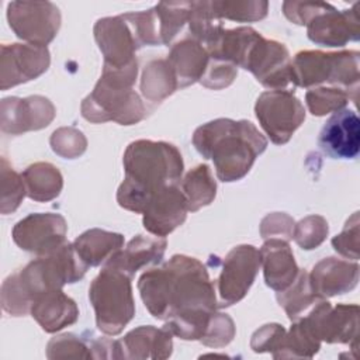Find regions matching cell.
I'll return each mask as SVG.
<instances>
[{
  "label": "cell",
  "instance_id": "13",
  "mask_svg": "<svg viewBox=\"0 0 360 360\" xmlns=\"http://www.w3.org/2000/svg\"><path fill=\"white\" fill-rule=\"evenodd\" d=\"M242 68L270 90H283L291 83V58L287 46L263 35L252 44Z\"/></svg>",
  "mask_w": 360,
  "mask_h": 360
},
{
  "label": "cell",
  "instance_id": "11",
  "mask_svg": "<svg viewBox=\"0 0 360 360\" xmlns=\"http://www.w3.org/2000/svg\"><path fill=\"white\" fill-rule=\"evenodd\" d=\"M260 269V253L253 245L232 248L222 262L217 280L218 308L239 302L250 290Z\"/></svg>",
  "mask_w": 360,
  "mask_h": 360
},
{
  "label": "cell",
  "instance_id": "9",
  "mask_svg": "<svg viewBox=\"0 0 360 360\" xmlns=\"http://www.w3.org/2000/svg\"><path fill=\"white\" fill-rule=\"evenodd\" d=\"M7 20L13 32L32 45L46 46L60 27V11L51 1H11Z\"/></svg>",
  "mask_w": 360,
  "mask_h": 360
},
{
  "label": "cell",
  "instance_id": "45",
  "mask_svg": "<svg viewBox=\"0 0 360 360\" xmlns=\"http://www.w3.org/2000/svg\"><path fill=\"white\" fill-rule=\"evenodd\" d=\"M325 4V1H284L283 13L291 22L297 25H307Z\"/></svg>",
  "mask_w": 360,
  "mask_h": 360
},
{
  "label": "cell",
  "instance_id": "35",
  "mask_svg": "<svg viewBox=\"0 0 360 360\" xmlns=\"http://www.w3.org/2000/svg\"><path fill=\"white\" fill-rule=\"evenodd\" d=\"M222 28L221 20L212 14L210 1H191L188 15V30L191 38L205 46Z\"/></svg>",
  "mask_w": 360,
  "mask_h": 360
},
{
  "label": "cell",
  "instance_id": "33",
  "mask_svg": "<svg viewBox=\"0 0 360 360\" xmlns=\"http://www.w3.org/2000/svg\"><path fill=\"white\" fill-rule=\"evenodd\" d=\"M191 1H162L153 7L162 45H169L188 22Z\"/></svg>",
  "mask_w": 360,
  "mask_h": 360
},
{
  "label": "cell",
  "instance_id": "29",
  "mask_svg": "<svg viewBox=\"0 0 360 360\" xmlns=\"http://www.w3.org/2000/svg\"><path fill=\"white\" fill-rule=\"evenodd\" d=\"M177 89V79L167 59H153L143 68L141 93L148 101L160 103Z\"/></svg>",
  "mask_w": 360,
  "mask_h": 360
},
{
  "label": "cell",
  "instance_id": "32",
  "mask_svg": "<svg viewBox=\"0 0 360 360\" xmlns=\"http://www.w3.org/2000/svg\"><path fill=\"white\" fill-rule=\"evenodd\" d=\"M210 7L218 20L225 18L236 22L263 20L269 11V3L264 0H212Z\"/></svg>",
  "mask_w": 360,
  "mask_h": 360
},
{
  "label": "cell",
  "instance_id": "26",
  "mask_svg": "<svg viewBox=\"0 0 360 360\" xmlns=\"http://www.w3.org/2000/svg\"><path fill=\"white\" fill-rule=\"evenodd\" d=\"M122 246L124 236L121 233L100 228H91L83 232L73 242L76 253L89 267L104 264Z\"/></svg>",
  "mask_w": 360,
  "mask_h": 360
},
{
  "label": "cell",
  "instance_id": "22",
  "mask_svg": "<svg viewBox=\"0 0 360 360\" xmlns=\"http://www.w3.org/2000/svg\"><path fill=\"white\" fill-rule=\"evenodd\" d=\"M172 336L165 326L135 328L118 340L120 359H167L173 352Z\"/></svg>",
  "mask_w": 360,
  "mask_h": 360
},
{
  "label": "cell",
  "instance_id": "15",
  "mask_svg": "<svg viewBox=\"0 0 360 360\" xmlns=\"http://www.w3.org/2000/svg\"><path fill=\"white\" fill-rule=\"evenodd\" d=\"M94 38L104 56V68L120 69L138 62L135 52L142 46L124 14L97 20Z\"/></svg>",
  "mask_w": 360,
  "mask_h": 360
},
{
  "label": "cell",
  "instance_id": "20",
  "mask_svg": "<svg viewBox=\"0 0 360 360\" xmlns=\"http://www.w3.org/2000/svg\"><path fill=\"white\" fill-rule=\"evenodd\" d=\"M314 292L329 298L352 291L359 283V264L338 257H325L308 273Z\"/></svg>",
  "mask_w": 360,
  "mask_h": 360
},
{
  "label": "cell",
  "instance_id": "43",
  "mask_svg": "<svg viewBox=\"0 0 360 360\" xmlns=\"http://www.w3.org/2000/svg\"><path fill=\"white\" fill-rule=\"evenodd\" d=\"M285 332L278 323H266L252 335L250 347L255 353L274 354L280 349Z\"/></svg>",
  "mask_w": 360,
  "mask_h": 360
},
{
  "label": "cell",
  "instance_id": "19",
  "mask_svg": "<svg viewBox=\"0 0 360 360\" xmlns=\"http://www.w3.org/2000/svg\"><path fill=\"white\" fill-rule=\"evenodd\" d=\"M318 145L333 159H354L360 152V120L353 110L333 112L322 127Z\"/></svg>",
  "mask_w": 360,
  "mask_h": 360
},
{
  "label": "cell",
  "instance_id": "42",
  "mask_svg": "<svg viewBox=\"0 0 360 360\" xmlns=\"http://www.w3.org/2000/svg\"><path fill=\"white\" fill-rule=\"evenodd\" d=\"M332 246L339 255L357 262L359 259V212H354L346 221L343 231L332 239Z\"/></svg>",
  "mask_w": 360,
  "mask_h": 360
},
{
  "label": "cell",
  "instance_id": "12",
  "mask_svg": "<svg viewBox=\"0 0 360 360\" xmlns=\"http://www.w3.org/2000/svg\"><path fill=\"white\" fill-rule=\"evenodd\" d=\"M68 224L60 214L37 212L20 219L11 232L14 243L30 253L44 256L66 243Z\"/></svg>",
  "mask_w": 360,
  "mask_h": 360
},
{
  "label": "cell",
  "instance_id": "21",
  "mask_svg": "<svg viewBox=\"0 0 360 360\" xmlns=\"http://www.w3.org/2000/svg\"><path fill=\"white\" fill-rule=\"evenodd\" d=\"M167 242L162 236L136 235L128 245L115 252L103 266L124 271L129 277L145 267L159 264L165 256Z\"/></svg>",
  "mask_w": 360,
  "mask_h": 360
},
{
  "label": "cell",
  "instance_id": "23",
  "mask_svg": "<svg viewBox=\"0 0 360 360\" xmlns=\"http://www.w3.org/2000/svg\"><path fill=\"white\" fill-rule=\"evenodd\" d=\"M259 253L267 287L278 292L291 285L297 278L300 269L288 242L276 238L266 239Z\"/></svg>",
  "mask_w": 360,
  "mask_h": 360
},
{
  "label": "cell",
  "instance_id": "7",
  "mask_svg": "<svg viewBox=\"0 0 360 360\" xmlns=\"http://www.w3.org/2000/svg\"><path fill=\"white\" fill-rule=\"evenodd\" d=\"M132 277L121 270L103 266L91 281L89 300L96 314V325L105 335H118L135 315Z\"/></svg>",
  "mask_w": 360,
  "mask_h": 360
},
{
  "label": "cell",
  "instance_id": "18",
  "mask_svg": "<svg viewBox=\"0 0 360 360\" xmlns=\"http://www.w3.org/2000/svg\"><path fill=\"white\" fill-rule=\"evenodd\" d=\"M187 201L179 184L166 186L152 193L142 210L145 229L155 236H167L187 217Z\"/></svg>",
  "mask_w": 360,
  "mask_h": 360
},
{
  "label": "cell",
  "instance_id": "31",
  "mask_svg": "<svg viewBox=\"0 0 360 360\" xmlns=\"http://www.w3.org/2000/svg\"><path fill=\"white\" fill-rule=\"evenodd\" d=\"M321 349V342L311 333L302 319L292 321L288 332H285L280 349L273 354L274 359H300L314 357Z\"/></svg>",
  "mask_w": 360,
  "mask_h": 360
},
{
  "label": "cell",
  "instance_id": "30",
  "mask_svg": "<svg viewBox=\"0 0 360 360\" xmlns=\"http://www.w3.org/2000/svg\"><path fill=\"white\" fill-rule=\"evenodd\" d=\"M321 300L325 298H321L314 292L305 270H300L291 285L277 292V301L291 322L302 318Z\"/></svg>",
  "mask_w": 360,
  "mask_h": 360
},
{
  "label": "cell",
  "instance_id": "41",
  "mask_svg": "<svg viewBox=\"0 0 360 360\" xmlns=\"http://www.w3.org/2000/svg\"><path fill=\"white\" fill-rule=\"evenodd\" d=\"M238 75V68L229 62L211 59L208 60L207 69L200 79V83L208 89L221 90L232 84Z\"/></svg>",
  "mask_w": 360,
  "mask_h": 360
},
{
  "label": "cell",
  "instance_id": "27",
  "mask_svg": "<svg viewBox=\"0 0 360 360\" xmlns=\"http://www.w3.org/2000/svg\"><path fill=\"white\" fill-rule=\"evenodd\" d=\"M27 195L39 202L56 198L63 188V177L56 166L49 162H37L21 173Z\"/></svg>",
  "mask_w": 360,
  "mask_h": 360
},
{
  "label": "cell",
  "instance_id": "3",
  "mask_svg": "<svg viewBox=\"0 0 360 360\" xmlns=\"http://www.w3.org/2000/svg\"><path fill=\"white\" fill-rule=\"evenodd\" d=\"M197 152L211 159L221 181H238L252 169L256 158L267 148L264 135L246 120L217 118L193 134Z\"/></svg>",
  "mask_w": 360,
  "mask_h": 360
},
{
  "label": "cell",
  "instance_id": "36",
  "mask_svg": "<svg viewBox=\"0 0 360 360\" xmlns=\"http://www.w3.org/2000/svg\"><path fill=\"white\" fill-rule=\"evenodd\" d=\"M0 179H1V198H0V212L7 215L14 212L24 197L27 195L25 184L22 176L18 174L13 166L7 162V159L1 158L0 165Z\"/></svg>",
  "mask_w": 360,
  "mask_h": 360
},
{
  "label": "cell",
  "instance_id": "8",
  "mask_svg": "<svg viewBox=\"0 0 360 360\" xmlns=\"http://www.w3.org/2000/svg\"><path fill=\"white\" fill-rule=\"evenodd\" d=\"M256 118L276 145L287 143L305 120V108L291 90L263 91L255 104Z\"/></svg>",
  "mask_w": 360,
  "mask_h": 360
},
{
  "label": "cell",
  "instance_id": "37",
  "mask_svg": "<svg viewBox=\"0 0 360 360\" xmlns=\"http://www.w3.org/2000/svg\"><path fill=\"white\" fill-rule=\"evenodd\" d=\"M48 359H94L89 338L62 333L52 338L46 346Z\"/></svg>",
  "mask_w": 360,
  "mask_h": 360
},
{
  "label": "cell",
  "instance_id": "10",
  "mask_svg": "<svg viewBox=\"0 0 360 360\" xmlns=\"http://www.w3.org/2000/svg\"><path fill=\"white\" fill-rule=\"evenodd\" d=\"M311 333L326 343H357L359 305L338 304L332 307L328 300L318 301L302 318Z\"/></svg>",
  "mask_w": 360,
  "mask_h": 360
},
{
  "label": "cell",
  "instance_id": "24",
  "mask_svg": "<svg viewBox=\"0 0 360 360\" xmlns=\"http://www.w3.org/2000/svg\"><path fill=\"white\" fill-rule=\"evenodd\" d=\"M30 314L45 332L55 333L77 321L79 308L62 290H51L34 300Z\"/></svg>",
  "mask_w": 360,
  "mask_h": 360
},
{
  "label": "cell",
  "instance_id": "1",
  "mask_svg": "<svg viewBox=\"0 0 360 360\" xmlns=\"http://www.w3.org/2000/svg\"><path fill=\"white\" fill-rule=\"evenodd\" d=\"M141 298L165 328L183 340H200L218 308L215 285L195 257L174 255L138 280Z\"/></svg>",
  "mask_w": 360,
  "mask_h": 360
},
{
  "label": "cell",
  "instance_id": "44",
  "mask_svg": "<svg viewBox=\"0 0 360 360\" xmlns=\"http://www.w3.org/2000/svg\"><path fill=\"white\" fill-rule=\"evenodd\" d=\"M295 222L285 212H271L266 215L260 222V235L266 239H284L291 240Z\"/></svg>",
  "mask_w": 360,
  "mask_h": 360
},
{
  "label": "cell",
  "instance_id": "6",
  "mask_svg": "<svg viewBox=\"0 0 360 360\" xmlns=\"http://www.w3.org/2000/svg\"><path fill=\"white\" fill-rule=\"evenodd\" d=\"M359 68L360 53L357 51H301L291 59V83L304 89L326 83L346 90L353 101H357Z\"/></svg>",
  "mask_w": 360,
  "mask_h": 360
},
{
  "label": "cell",
  "instance_id": "14",
  "mask_svg": "<svg viewBox=\"0 0 360 360\" xmlns=\"http://www.w3.org/2000/svg\"><path fill=\"white\" fill-rule=\"evenodd\" d=\"M51 55L46 46L32 44H3L0 53V89L27 83L48 70Z\"/></svg>",
  "mask_w": 360,
  "mask_h": 360
},
{
  "label": "cell",
  "instance_id": "4",
  "mask_svg": "<svg viewBox=\"0 0 360 360\" xmlns=\"http://www.w3.org/2000/svg\"><path fill=\"white\" fill-rule=\"evenodd\" d=\"M89 266L79 257L73 243H63L49 255L38 256L1 284V307L11 316L30 314L34 300L42 292L62 290L83 278Z\"/></svg>",
  "mask_w": 360,
  "mask_h": 360
},
{
  "label": "cell",
  "instance_id": "16",
  "mask_svg": "<svg viewBox=\"0 0 360 360\" xmlns=\"http://www.w3.org/2000/svg\"><path fill=\"white\" fill-rule=\"evenodd\" d=\"M55 115L53 104L44 96L6 97L0 103V127L8 135L42 129L53 121Z\"/></svg>",
  "mask_w": 360,
  "mask_h": 360
},
{
  "label": "cell",
  "instance_id": "28",
  "mask_svg": "<svg viewBox=\"0 0 360 360\" xmlns=\"http://www.w3.org/2000/svg\"><path fill=\"white\" fill-rule=\"evenodd\" d=\"M179 186L186 197L187 210L191 212L210 205L217 195V181L208 165H198L188 170Z\"/></svg>",
  "mask_w": 360,
  "mask_h": 360
},
{
  "label": "cell",
  "instance_id": "40",
  "mask_svg": "<svg viewBox=\"0 0 360 360\" xmlns=\"http://www.w3.org/2000/svg\"><path fill=\"white\" fill-rule=\"evenodd\" d=\"M235 336V323L232 321V318L226 314L222 312H214L210 323L207 326V330L204 333V336L200 339V342L205 346L210 347H224L228 343H231V340Z\"/></svg>",
  "mask_w": 360,
  "mask_h": 360
},
{
  "label": "cell",
  "instance_id": "2",
  "mask_svg": "<svg viewBox=\"0 0 360 360\" xmlns=\"http://www.w3.org/2000/svg\"><path fill=\"white\" fill-rule=\"evenodd\" d=\"M125 177L117 191L120 207L141 214L149 195L180 184L184 163L180 150L165 141L138 139L124 152Z\"/></svg>",
  "mask_w": 360,
  "mask_h": 360
},
{
  "label": "cell",
  "instance_id": "25",
  "mask_svg": "<svg viewBox=\"0 0 360 360\" xmlns=\"http://www.w3.org/2000/svg\"><path fill=\"white\" fill-rule=\"evenodd\" d=\"M166 59L176 75L179 89H184L200 82L207 69L210 55L202 44L188 35L170 48Z\"/></svg>",
  "mask_w": 360,
  "mask_h": 360
},
{
  "label": "cell",
  "instance_id": "17",
  "mask_svg": "<svg viewBox=\"0 0 360 360\" xmlns=\"http://www.w3.org/2000/svg\"><path fill=\"white\" fill-rule=\"evenodd\" d=\"M359 3L349 10H338L326 3L307 24L308 38L322 46H343L360 38V18L357 14Z\"/></svg>",
  "mask_w": 360,
  "mask_h": 360
},
{
  "label": "cell",
  "instance_id": "5",
  "mask_svg": "<svg viewBox=\"0 0 360 360\" xmlns=\"http://www.w3.org/2000/svg\"><path fill=\"white\" fill-rule=\"evenodd\" d=\"M138 75V62L120 69L104 68L93 91L82 101V115L93 124L115 121L132 125L143 120L146 108L132 89Z\"/></svg>",
  "mask_w": 360,
  "mask_h": 360
},
{
  "label": "cell",
  "instance_id": "38",
  "mask_svg": "<svg viewBox=\"0 0 360 360\" xmlns=\"http://www.w3.org/2000/svg\"><path fill=\"white\" fill-rule=\"evenodd\" d=\"M329 232L328 221L321 215H308L298 221L294 226L292 239L295 243L305 249H316L326 239Z\"/></svg>",
  "mask_w": 360,
  "mask_h": 360
},
{
  "label": "cell",
  "instance_id": "39",
  "mask_svg": "<svg viewBox=\"0 0 360 360\" xmlns=\"http://www.w3.org/2000/svg\"><path fill=\"white\" fill-rule=\"evenodd\" d=\"M52 150L65 159L82 156L87 148V139L82 131L73 127H62L52 132L49 139Z\"/></svg>",
  "mask_w": 360,
  "mask_h": 360
},
{
  "label": "cell",
  "instance_id": "34",
  "mask_svg": "<svg viewBox=\"0 0 360 360\" xmlns=\"http://www.w3.org/2000/svg\"><path fill=\"white\" fill-rule=\"evenodd\" d=\"M350 98L352 96L346 90L333 86L312 87L308 89L305 94L307 107L309 112L316 117H322L343 110Z\"/></svg>",
  "mask_w": 360,
  "mask_h": 360
}]
</instances>
